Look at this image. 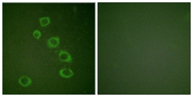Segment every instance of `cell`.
<instances>
[{"label": "cell", "instance_id": "6da1fadb", "mask_svg": "<svg viewBox=\"0 0 193 97\" xmlns=\"http://www.w3.org/2000/svg\"><path fill=\"white\" fill-rule=\"evenodd\" d=\"M59 57H60V60L64 62H72V58L70 56V54L66 51L61 50L60 53H59Z\"/></svg>", "mask_w": 193, "mask_h": 97}, {"label": "cell", "instance_id": "7a4b0ae2", "mask_svg": "<svg viewBox=\"0 0 193 97\" xmlns=\"http://www.w3.org/2000/svg\"><path fill=\"white\" fill-rule=\"evenodd\" d=\"M60 40L59 36L53 37L47 41V46L50 48H55L59 46Z\"/></svg>", "mask_w": 193, "mask_h": 97}, {"label": "cell", "instance_id": "3957f363", "mask_svg": "<svg viewBox=\"0 0 193 97\" xmlns=\"http://www.w3.org/2000/svg\"><path fill=\"white\" fill-rule=\"evenodd\" d=\"M60 75L65 78H69L73 75V73L70 69L65 68L60 70Z\"/></svg>", "mask_w": 193, "mask_h": 97}, {"label": "cell", "instance_id": "277c9868", "mask_svg": "<svg viewBox=\"0 0 193 97\" xmlns=\"http://www.w3.org/2000/svg\"><path fill=\"white\" fill-rule=\"evenodd\" d=\"M19 83L22 86H24V87H27V86H29L31 84L32 80L29 77H28L27 76H23L19 79Z\"/></svg>", "mask_w": 193, "mask_h": 97}, {"label": "cell", "instance_id": "5b68a950", "mask_svg": "<svg viewBox=\"0 0 193 97\" xmlns=\"http://www.w3.org/2000/svg\"><path fill=\"white\" fill-rule=\"evenodd\" d=\"M41 26L44 27L50 23V18L49 17L41 18L39 19Z\"/></svg>", "mask_w": 193, "mask_h": 97}, {"label": "cell", "instance_id": "8992f818", "mask_svg": "<svg viewBox=\"0 0 193 97\" xmlns=\"http://www.w3.org/2000/svg\"><path fill=\"white\" fill-rule=\"evenodd\" d=\"M33 36L36 39H39L41 36V33L39 30H35L33 33Z\"/></svg>", "mask_w": 193, "mask_h": 97}]
</instances>
